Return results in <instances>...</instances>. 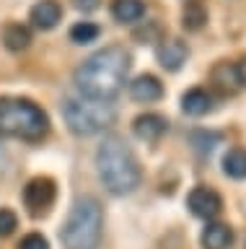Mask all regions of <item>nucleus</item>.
<instances>
[{"label":"nucleus","instance_id":"nucleus-22","mask_svg":"<svg viewBox=\"0 0 246 249\" xmlns=\"http://www.w3.org/2000/svg\"><path fill=\"white\" fill-rule=\"evenodd\" d=\"M18 249H49V241L44 239L42 233H26V236L18 241Z\"/></svg>","mask_w":246,"mask_h":249},{"label":"nucleus","instance_id":"nucleus-14","mask_svg":"<svg viewBox=\"0 0 246 249\" xmlns=\"http://www.w3.org/2000/svg\"><path fill=\"white\" fill-rule=\"evenodd\" d=\"M210 81L215 83V89L220 93H236L241 89V81H238V73H236V65H228V62H218L210 73Z\"/></svg>","mask_w":246,"mask_h":249},{"label":"nucleus","instance_id":"nucleus-13","mask_svg":"<svg viewBox=\"0 0 246 249\" xmlns=\"http://www.w3.org/2000/svg\"><path fill=\"white\" fill-rule=\"evenodd\" d=\"M199 241H202L205 249H230V244H233V231L226 223H207Z\"/></svg>","mask_w":246,"mask_h":249},{"label":"nucleus","instance_id":"nucleus-21","mask_svg":"<svg viewBox=\"0 0 246 249\" xmlns=\"http://www.w3.org/2000/svg\"><path fill=\"white\" fill-rule=\"evenodd\" d=\"M18 229V215L11 208H0V239L11 236Z\"/></svg>","mask_w":246,"mask_h":249},{"label":"nucleus","instance_id":"nucleus-20","mask_svg":"<svg viewBox=\"0 0 246 249\" xmlns=\"http://www.w3.org/2000/svg\"><path fill=\"white\" fill-rule=\"evenodd\" d=\"M189 140H192V145L197 148L199 153H210L213 148H215V143H220V135L218 132H205V130H195L189 135Z\"/></svg>","mask_w":246,"mask_h":249},{"label":"nucleus","instance_id":"nucleus-7","mask_svg":"<svg viewBox=\"0 0 246 249\" xmlns=\"http://www.w3.org/2000/svg\"><path fill=\"white\" fill-rule=\"evenodd\" d=\"M187 205L197 218L213 221V218L223 210V200L215 190H210V187H195V190L187 195Z\"/></svg>","mask_w":246,"mask_h":249},{"label":"nucleus","instance_id":"nucleus-5","mask_svg":"<svg viewBox=\"0 0 246 249\" xmlns=\"http://www.w3.org/2000/svg\"><path fill=\"white\" fill-rule=\"evenodd\" d=\"M63 117L70 132L88 138L109 127L114 117H117V109H114L112 101H98V99H88L78 93V96H65Z\"/></svg>","mask_w":246,"mask_h":249},{"label":"nucleus","instance_id":"nucleus-11","mask_svg":"<svg viewBox=\"0 0 246 249\" xmlns=\"http://www.w3.org/2000/svg\"><path fill=\"white\" fill-rule=\"evenodd\" d=\"M29 18H32V23L36 29L49 31V29H55L60 23V18H63V8H60L57 0H39V3L32 8Z\"/></svg>","mask_w":246,"mask_h":249},{"label":"nucleus","instance_id":"nucleus-25","mask_svg":"<svg viewBox=\"0 0 246 249\" xmlns=\"http://www.w3.org/2000/svg\"><path fill=\"white\" fill-rule=\"evenodd\" d=\"M236 73H238V81H241V86H246V57L236 65Z\"/></svg>","mask_w":246,"mask_h":249},{"label":"nucleus","instance_id":"nucleus-19","mask_svg":"<svg viewBox=\"0 0 246 249\" xmlns=\"http://www.w3.org/2000/svg\"><path fill=\"white\" fill-rule=\"evenodd\" d=\"M207 21V13H205V8L197 3V0H189L187 8H184V29H189V31H197V29H202V23Z\"/></svg>","mask_w":246,"mask_h":249},{"label":"nucleus","instance_id":"nucleus-23","mask_svg":"<svg viewBox=\"0 0 246 249\" xmlns=\"http://www.w3.org/2000/svg\"><path fill=\"white\" fill-rule=\"evenodd\" d=\"M73 5L78 8V11L88 13V11H96V8L101 5V0H73Z\"/></svg>","mask_w":246,"mask_h":249},{"label":"nucleus","instance_id":"nucleus-16","mask_svg":"<svg viewBox=\"0 0 246 249\" xmlns=\"http://www.w3.org/2000/svg\"><path fill=\"white\" fill-rule=\"evenodd\" d=\"M112 16H114V21H119V23H135L145 16V3L143 0H114Z\"/></svg>","mask_w":246,"mask_h":249},{"label":"nucleus","instance_id":"nucleus-1","mask_svg":"<svg viewBox=\"0 0 246 249\" xmlns=\"http://www.w3.org/2000/svg\"><path fill=\"white\" fill-rule=\"evenodd\" d=\"M130 52L119 44L104 47L94 52L83 65L75 70V89L81 96L98 99V101H114V96L122 91L130 73Z\"/></svg>","mask_w":246,"mask_h":249},{"label":"nucleus","instance_id":"nucleus-8","mask_svg":"<svg viewBox=\"0 0 246 249\" xmlns=\"http://www.w3.org/2000/svg\"><path fill=\"white\" fill-rule=\"evenodd\" d=\"M132 132L137 140H145V143H156L168 132V122L166 117H161L156 112H145L140 117H135L132 122Z\"/></svg>","mask_w":246,"mask_h":249},{"label":"nucleus","instance_id":"nucleus-17","mask_svg":"<svg viewBox=\"0 0 246 249\" xmlns=\"http://www.w3.org/2000/svg\"><path fill=\"white\" fill-rule=\"evenodd\" d=\"M223 171L230 179H246V151L244 148H230L223 156Z\"/></svg>","mask_w":246,"mask_h":249},{"label":"nucleus","instance_id":"nucleus-15","mask_svg":"<svg viewBox=\"0 0 246 249\" xmlns=\"http://www.w3.org/2000/svg\"><path fill=\"white\" fill-rule=\"evenodd\" d=\"M3 44L8 47L11 52H24L29 44H32V29L26 23H8L3 29Z\"/></svg>","mask_w":246,"mask_h":249},{"label":"nucleus","instance_id":"nucleus-12","mask_svg":"<svg viewBox=\"0 0 246 249\" xmlns=\"http://www.w3.org/2000/svg\"><path fill=\"white\" fill-rule=\"evenodd\" d=\"M181 109L192 117H202L207 112H213V93L207 89H189L181 96Z\"/></svg>","mask_w":246,"mask_h":249},{"label":"nucleus","instance_id":"nucleus-9","mask_svg":"<svg viewBox=\"0 0 246 249\" xmlns=\"http://www.w3.org/2000/svg\"><path fill=\"white\" fill-rule=\"evenodd\" d=\"M158 62H161V68H166V70H179L184 62H187V54H189V50H187V44L181 42V39H164L161 42V47H158Z\"/></svg>","mask_w":246,"mask_h":249},{"label":"nucleus","instance_id":"nucleus-3","mask_svg":"<svg viewBox=\"0 0 246 249\" xmlns=\"http://www.w3.org/2000/svg\"><path fill=\"white\" fill-rule=\"evenodd\" d=\"M49 132L47 112L34 104L32 99L5 96L0 99V135L26 140V143H39Z\"/></svg>","mask_w":246,"mask_h":249},{"label":"nucleus","instance_id":"nucleus-10","mask_svg":"<svg viewBox=\"0 0 246 249\" xmlns=\"http://www.w3.org/2000/svg\"><path fill=\"white\" fill-rule=\"evenodd\" d=\"M130 96L140 104H150V101H158L164 96V83L158 81L156 75L145 73V75H137L132 83H130Z\"/></svg>","mask_w":246,"mask_h":249},{"label":"nucleus","instance_id":"nucleus-6","mask_svg":"<svg viewBox=\"0 0 246 249\" xmlns=\"http://www.w3.org/2000/svg\"><path fill=\"white\" fill-rule=\"evenodd\" d=\"M55 195H57V187L49 177H34L32 182L24 187V205L34 218H39L52 208Z\"/></svg>","mask_w":246,"mask_h":249},{"label":"nucleus","instance_id":"nucleus-24","mask_svg":"<svg viewBox=\"0 0 246 249\" xmlns=\"http://www.w3.org/2000/svg\"><path fill=\"white\" fill-rule=\"evenodd\" d=\"M5 171H8V151L0 145V177H3Z\"/></svg>","mask_w":246,"mask_h":249},{"label":"nucleus","instance_id":"nucleus-4","mask_svg":"<svg viewBox=\"0 0 246 249\" xmlns=\"http://www.w3.org/2000/svg\"><path fill=\"white\" fill-rule=\"evenodd\" d=\"M104 231V213L96 197H78L60 231L65 249H98Z\"/></svg>","mask_w":246,"mask_h":249},{"label":"nucleus","instance_id":"nucleus-2","mask_svg":"<svg viewBox=\"0 0 246 249\" xmlns=\"http://www.w3.org/2000/svg\"><path fill=\"white\" fill-rule=\"evenodd\" d=\"M96 171L98 179L112 195H130L140 187V166L137 159L119 135H106L96 151Z\"/></svg>","mask_w":246,"mask_h":249},{"label":"nucleus","instance_id":"nucleus-18","mask_svg":"<svg viewBox=\"0 0 246 249\" xmlns=\"http://www.w3.org/2000/svg\"><path fill=\"white\" fill-rule=\"evenodd\" d=\"M101 29L91 21H78L75 26H70V39L75 44H88V42H96Z\"/></svg>","mask_w":246,"mask_h":249}]
</instances>
